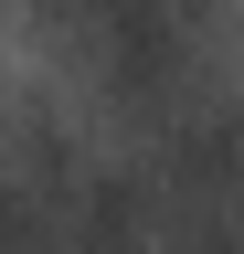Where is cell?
Listing matches in <instances>:
<instances>
[{"label": "cell", "mask_w": 244, "mask_h": 254, "mask_svg": "<svg viewBox=\"0 0 244 254\" xmlns=\"http://www.w3.org/2000/svg\"><path fill=\"white\" fill-rule=\"evenodd\" d=\"M32 159H43L32 201H43V244L53 254H138L149 244V201H138L128 170H75L64 148H32Z\"/></svg>", "instance_id": "2"}, {"label": "cell", "mask_w": 244, "mask_h": 254, "mask_svg": "<svg viewBox=\"0 0 244 254\" xmlns=\"http://www.w3.org/2000/svg\"><path fill=\"white\" fill-rule=\"evenodd\" d=\"M0 254H43V201H32V180H11V170H0Z\"/></svg>", "instance_id": "4"}, {"label": "cell", "mask_w": 244, "mask_h": 254, "mask_svg": "<svg viewBox=\"0 0 244 254\" xmlns=\"http://www.w3.org/2000/svg\"><path fill=\"white\" fill-rule=\"evenodd\" d=\"M75 43L117 106H160L191 74V21L180 0H75Z\"/></svg>", "instance_id": "1"}, {"label": "cell", "mask_w": 244, "mask_h": 254, "mask_svg": "<svg viewBox=\"0 0 244 254\" xmlns=\"http://www.w3.org/2000/svg\"><path fill=\"white\" fill-rule=\"evenodd\" d=\"M170 190L191 212H223V201H244V117H191L170 138Z\"/></svg>", "instance_id": "3"}]
</instances>
